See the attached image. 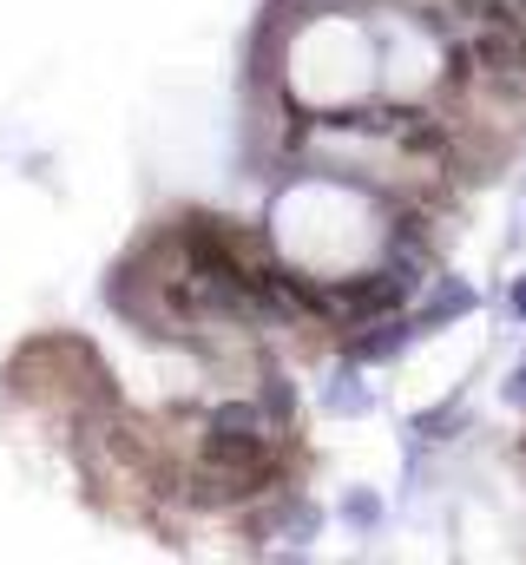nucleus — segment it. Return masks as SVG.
I'll return each mask as SVG.
<instances>
[{
    "mask_svg": "<svg viewBox=\"0 0 526 565\" xmlns=\"http://www.w3.org/2000/svg\"><path fill=\"white\" fill-rule=\"evenodd\" d=\"M270 408L257 402H224L204 415V440H198V460L204 467H224V473H251V480H276V454H270Z\"/></svg>",
    "mask_w": 526,
    "mask_h": 565,
    "instance_id": "obj_1",
    "label": "nucleus"
}]
</instances>
